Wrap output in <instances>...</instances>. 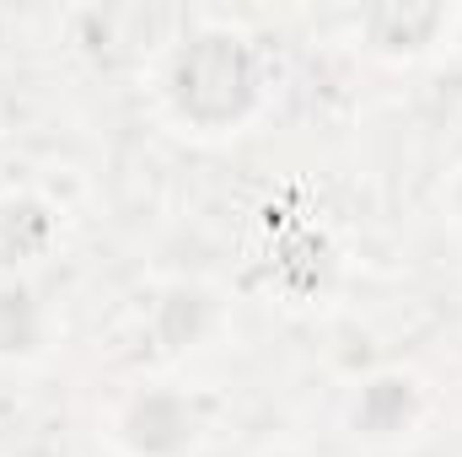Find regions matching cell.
I'll return each instance as SVG.
<instances>
[{
  "label": "cell",
  "instance_id": "2",
  "mask_svg": "<svg viewBox=\"0 0 462 457\" xmlns=\"http://www.w3.org/2000/svg\"><path fill=\"white\" fill-rule=\"evenodd\" d=\"M194 415L172 398V393H151L140 409H134V420H129V442L140 447V452H172V447H183L194 431Z\"/></svg>",
  "mask_w": 462,
  "mask_h": 457
},
{
  "label": "cell",
  "instance_id": "3",
  "mask_svg": "<svg viewBox=\"0 0 462 457\" xmlns=\"http://www.w3.org/2000/svg\"><path fill=\"white\" fill-rule=\"evenodd\" d=\"M457 210H462V183H457Z\"/></svg>",
  "mask_w": 462,
  "mask_h": 457
},
{
  "label": "cell",
  "instance_id": "1",
  "mask_svg": "<svg viewBox=\"0 0 462 457\" xmlns=\"http://www.w3.org/2000/svg\"><path fill=\"white\" fill-rule=\"evenodd\" d=\"M253 87V76H247V60H242V49H231L216 38V76H205L199 65H194V54L183 60V70H178V98H183V114L194 118H210V92H216V124L221 118H236L242 114V103H231L221 87Z\"/></svg>",
  "mask_w": 462,
  "mask_h": 457
}]
</instances>
